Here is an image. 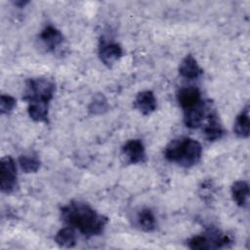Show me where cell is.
Instances as JSON below:
<instances>
[{
    "label": "cell",
    "mask_w": 250,
    "mask_h": 250,
    "mask_svg": "<svg viewBox=\"0 0 250 250\" xmlns=\"http://www.w3.org/2000/svg\"><path fill=\"white\" fill-rule=\"evenodd\" d=\"M61 216L68 227L78 229L86 237L102 234L107 223L106 217L81 201H70L62 207Z\"/></svg>",
    "instance_id": "obj_1"
},
{
    "label": "cell",
    "mask_w": 250,
    "mask_h": 250,
    "mask_svg": "<svg viewBox=\"0 0 250 250\" xmlns=\"http://www.w3.org/2000/svg\"><path fill=\"white\" fill-rule=\"evenodd\" d=\"M55 90V83L45 77L30 78L26 81L22 99L28 104L27 112L33 121L48 123L49 104Z\"/></svg>",
    "instance_id": "obj_2"
},
{
    "label": "cell",
    "mask_w": 250,
    "mask_h": 250,
    "mask_svg": "<svg viewBox=\"0 0 250 250\" xmlns=\"http://www.w3.org/2000/svg\"><path fill=\"white\" fill-rule=\"evenodd\" d=\"M201 145L190 138H180L172 140L165 147L164 156L180 166L188 168L197 164L201 158Z\"/></svg>",
    "instance_id": "obj_3"
},
{
    "label": "cell",
    "mask_w": 250,
    "mask_h": 250,
    "mask_svg": "<svg viewBox=\"0 0 250 250\" xmlns=\"http://www.w3.org/2000/svg\"><path fill=\"white\" fill-rule=\"evenodd\" d=\"M231 239L229 235L222 233L216 229H210L206 233L201 235H195L188 241V246L190 249H218L223 247H229Z\"/></svg>",
    "instance_id": "obj_4"
},
{
    "label": "cell",
    "mask_w": 250,
    "mask_h": 250,
    "mask_svg": "<svg viewBox=\"0 0 250 250\" xmlns=\"http://www.w3.org/2000/svg\"><path fill=\"white\" fill-rule=\"evenodd\" d=\"M17 187V167L11 156H5L0 164V188L4 193H11Z\"/></svg>",
    "instance_id": "obj_5"
},
{
    "label": "cell",
    "mask_w": 250,
    "mask_h": 250,
    "mask_svg": "<svg viewBox=\"0 0 250 250\" xmlns=\"http://www.w3.org/2000/svg\"><path fill=\"white\" fill-rule=\"evenodd\" d=\"M177 101L184 112L193 110L205 103L201 98L200 91L195 87H185L180 89L177 93Z\"/></svg>",
    "instance_id": "obj_6"
},
{
    "label": "cell",
    "mask_w": 250,
    "mask_h": 250,
    "mask_svg": "<svg viewBox=\"0 0 250 250\" xmlns=\"http://www.w3.org/2000/svg\"><path fill=\"white\" fill-rule=\"evenodd\" d=\"M121 154L125 161L130 164L143 163L146 160V149L143 142L138 139L129 140L124 144Z\"/></svg>",
    "instance_id": "obj_7"
},
{
    "label": "cell",
    "mask_w": 250,
    "mask_h": 250,
    "mask_svg": "<svg viewBox=\"0 0 250 250\" xmlns=\"http://www.w3.org/2000/svg\"><path fill=\"white\" fill-rule=\"evenodd\" d=\"M122 48L116 43H103L99 49L101 62L108 67L112 66L122 57Z\"/></svg>",
    "instance_id": "obj_8"
},
{
    "label": "cell",
    "mask_w": 250,
    "mask_h": 250,
    "mask_svg": "<svg viewBox=\"0 0 250 250\" xmlns=\"http://www.w3.org/2000/svg\"><path fill=\"white\" fill-rule=\"evenodd\" d=\"M40 39L48 51L55 52L63 42L62 33L52 25L46 26L40 33Z\"/></svg>",
    "instance_id": "obj_9"
},
{
    "label": "cell",
    "mask_w": 250,
    "mask_h": 250,
    "mask_svg": "<svg viewBox=\"0 0 250 250\" xmlns=\"http://www.w3.org/2000/svg\"><path fill=\"white\" fill-rule=\"evenodd\" d=\"M135 106L144 115L151 114L157 106L156 99L153 92L148 90L140 92L136 97Z\"/></svg>",
    "instance_id": "obj_10"
},
{
    "label": "cell",
    "mask_w": 250,
    "mask_h": 250,
    "mask_svg": "<svg viewBox=\"0 0 250 250\" xmlns=\"http://www.w3.org/2000/svg\"><path fill=\"white\" fill-rule=\"evenodd\" d=\"M207 124L203 127L205 138L210 142H215L221 139L224 135V129L214 110H210L209 114L207 115Z\"/></svg>",
    "instance_id": "obj_11"
},
{
    "label": "cell",
    "mask_w": 250,
    "mask_h": 250,
    "mask_svg": "<svg viewBox=\"0 0 250 250\" xmlns=\"http://www.w3.org/2000/svg\"><path fill=\"white\" fill-rule=\"evenodd\" d=\"M179 72L185 78L193 79L197 78L199 75L202 74V68L199 66L193 56L189 54L186 56L181 62L179 66Z\"/></svg>",
    "instance_id": "obj_12"
},
{
    "label": "cell",
    "mask_w": 250,
    "mask_h": 250,
    "mask_svg": "<svg viewBox=\"0 0 250 250\" xmlns=\"http://www.w3.org/2000/svg\"><path fill=\"white\" fill-rule=\"evenodd\" d=\"M233 131L238 138L246 139L249 137L250 122H249V105L248 104L236 116L234 126H233Z\"/></svg>",
    "instance_id": "obj_13"
},
{
    "label": "cell",
    "mask_w": 250,
    "mask_h": 250,
    "mask_svg": "<svg viewBox=\"0 0 250 250\" xmlns=\"http://www.w3.org/2000/svg\"><path fill=\"white\" fill-rule=\"evenodd\" d=\"M231 196L239 207H246L249 198V186L245 181H237L231 186Z\"/></svg>",
    "instance_id": "obj_14"
},
{
    "label": "cell",
    "mask_w": 250,
    "mask_h": 250,
    "mask_svg": "<svg viewBox=\"0 0 250 250\" xmlns=\"http://www.w3.org/2000/svg\"><path fill=\"white\" fill-rule=\"evenodd\" d=\"M76 233L73 228L71 227H65L61 229L56 236L55 241L57 244L63 248H72L76 245Z\"/></svg>",
    "instance_id": "obj_15"
},
{
    "label": "cell",
    "mask_w": 250,
    "mask_h": 250,
    "mask_svg": "<svg viewBox=\"0 0 250 250\" xmlns=\"http://www.w3.org/2000/svg\"><path fill=\"white\" fill-rule=\"evenodd\" d=\"M20 166L21 170L24 173H35L39 170L40 168V159L36 154L33 153H27V154H22L19 158Z\"/></svg>",
    "instance_id": "obj_16"
},
{
    "label": "cell",
    "mask_w": 250,
    "mask_h": 250,
    "mask_svg": "<svg viewBox=\"0 0 250 250\" xmlns=\"http://www.w3.org/2000/svg\"><path fill=\"white\" fill-rule=\"evenodd\" d=\"M138 222L141 229L146 232L153 231L156 228V221L152 211L148 208H144L138 215Z\"/></svg>",
    "instance_id": "obj_17"
},
{
    "label": "cell",
    "mask_w": 250,
    "mask_h": 250,
    "mask_svg": "<svg viewBox=\"0 0 250 250\" xmlns=\"http://www.w3.org/2000/svg\"><path fill=\"white\" fill-rule=\"evenodd\" d=\"M108 109L106 99L104 95L98 94L94 97L93 101L89 105V111L92 114H102Z\"/></svg>",
    "instance_id": "obj_18"
},
{
    "label": "cell",
    "mask_w": 250,
    "mask_h": 250,
    "mask_svg": "<svg viewBox=\"0 0 250 250\" xmlns=\"http://www.w3.org/2000/svg\"><path fill=\"white\" fill-rule=\"evenodd\" d=\"M16 105V100L9 95H1L0 97V111L1 114L10 113Z\"/></svg>",
    "instance_id": "obj_19"
},
{
    "label": "cell",
    "mask_w": 250,
    "mask_h": 250,
    "mask_svg": "<svg viewBox=\"0 0 250 250\" xmlns=\"http://www.w3.org/2000/svg\"><path fill=\"white\" fill-rule=\"evenodd\" d=\"M199 194L205 201L211 200V197L214 194V187L211 181H205L204 183H202L199 188Z\"/></svg>",
    "instance_id": "obj_20"
},
{
    "label": "cell",
    "mask_w": 250,
    "mask_h": 250,
    "mask_svg": "<svg viewBox=\"0 0 250 250\" xmlns=\"http://www.w3.org/2000/svg\"><path fill=\"white\" fill-rule=\"evenodd\" d=\"M27 3H28V1H22V0H20V1H16V2H15V5H16V6H18V7H20V8H22V7H24Z\"/></svg>",
    "instance_id": "obj_21"
}]
</instances>
